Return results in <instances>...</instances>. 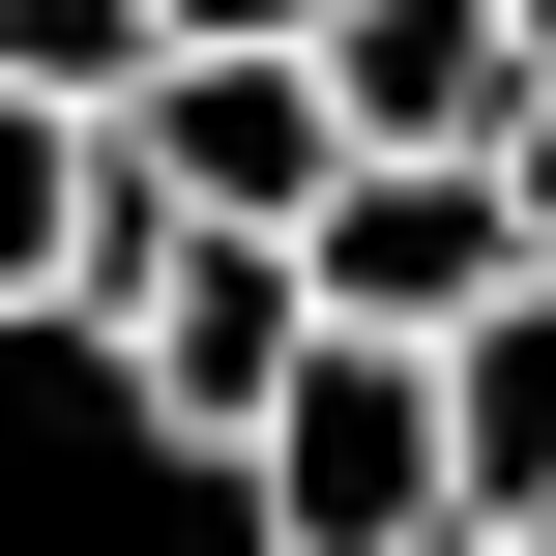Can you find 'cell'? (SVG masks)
Here are the masks:
<instances>
[{
	"instance_id": "3",
	"label": "cell",
	"mask_w": 556,
	"mask_h": 556,
	"mask_svg": "<svg viewBox=\"0 0 556 556\" xmlns=\"http://www.w3.org/2000/svg\"><path fill=\"white\" fill-rule=\"evenodd\" d=\"M293 264H323V352H469L498 293H556V264H528V205H498V176H352V205H323Z\"/></svg>"
},
{
	"instance_id": "4",
	"label": "cell",
	"mask_w": 556,
	"mask_h": 556,
	"mask_svg": "<svg viewBox=\"0 0 556 556\" xmlns=\"http://www.w3.org/2000/svg\"><path fill=\"white\" fill-rule=\"evenodd\" d=\"M117 147H147V205H176V235H323V205H352V117H323V59H176Z\"/></svg>"
},
{
	"instance_id": "6",
	"label": "cell",
	"mask_w": 556,
	"mask_h": 556,
	"mask_svg": "<svg viewBox=\"0 0 556 556\" xmlns=\"http://www.w3.org/2000/svg\"><path fill=\"white\" fill-rule=\"evenodd\" d=\"M440 440H469V528H556V293H498L440 352Z\"/></svg>"
},
{
	"instance_id": "1",
	"label": "cell",
	"mask_w": 556,
	"mask_h": 556,
	"mask_svg": "<svg viewBox=\"0 0 556 556\" xmlns=\"http://www.w3.org/2000/svg\"><path fill=\"white\" fill-rule=\"evenodd\" d=\"M264 556H469V440H440V352H323L264 410Z\"/></svg>"
},
{
	"instance_id": "5",
	"label": "cell",
	"mask_w": 556,
	"mask_h": 556,
	"mask_svg": "<svg viewBox=\"0 0 556 556\" xmlns=\"http://www.w3.org/2000/svg\"><path fill=\"white\" fill-rule=\"evenodd\" d=\"M323 117H352V176H498L528 147V29L498 0H352L323 29Z\"/></svg>"
},
{
	"instance_id": "9",
	"label": "cell",
	"mask_w": 556,
	"mask_h": 556,
	"mask_svg": "<svg viewBox=\"0 0 556 556\" xmlns=\"http://www.w3.org/2000/svg\"><path fill=\"white\" fill-rule=\"evenodd\" d=\"M469 556H556V528H469Z\"/></svg>"
},
{
	"instance_id": "8",
	"label": "cell",
	"mask_w": 556,
	"mask_h": 556,
	"mask_svg": "<svg viewBox=\"0 0 556 556\" xmlns=\"http://www.w3.org/2000/svg\"><path fill=\"white\" fill-rule=\"evenodd\" d=\"M498 205H528V264H556V88H528V147H498Z\"/></svg>"
},
{
	"instance_id": "2",
	"label": "cell",
	"mask_w": 556,
	"mask_h": 556,
	"mask_svg": "<svg viewBox=\"0 0 556 556\" xmlns=\"http://www.w3.org/2000/svg\"><path fill=\"white\" fill-rule=\"evenodd\" d=\"M117 381H147V440L264 469V410L323 381V264H293V235H176V264L117 293Z\"/></svg>"
},
{
	"instance_id": "7",
	"label": "cell",
	"mask_w": 556,
	"mask_h": 556,
	"mask_svg": "<svg viewBox=\"0 0 556 556\" xmlns=\"http://www.w3.org/2000/svg\"><path fill=\"white\" fill-rule=\"evenodd\" d=\"M0 88H29V117H147L176 29H147V0H0Z\"/></svg>"
}]
</instances>
